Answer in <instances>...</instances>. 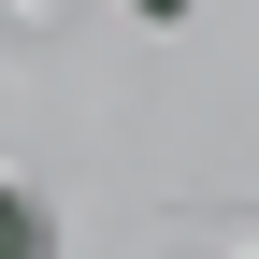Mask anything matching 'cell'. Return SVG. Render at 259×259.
<instances>
[{
  "instance_id": "6da1fadb",
  "label": "cell",
  "mask_w": 259,
  "mask_h": 259,
  "mask_svg": "<svg viewBox=\"0 0 259 259\" xmlns=\"http://www.w3.org/2000/svg\"><path fill=\"white\" fill-rule=\"evenodd\" d=\"M144 15H158V29H173V15H187V0H144Z\"/></svg>"
}]
</instances>
